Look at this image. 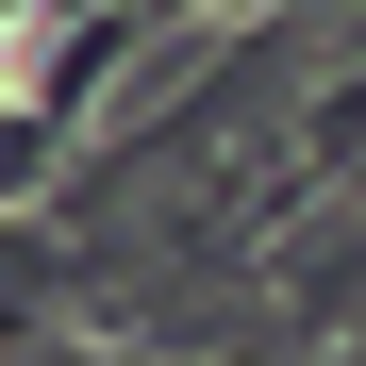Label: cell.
Here are the masks:
<instances>
[{
	"mask_svg": "<svg viewBox=\"0 0 366 366\" xmlns=\"http://www.w3.org/2000/svg\"><path fill=\"white\" fill-rule=\"evenodd\" d=\"M333 366H366V350H333Z\"/></svg>",
	"mask_w": 366,
	"mask_h": 366,
	"instance_id": "7a4b0ae2",
	"label": "cell"
},
{
	"mask_svg": "<svg viewBox=\"0 0 366 366\" xmlns=\"http://www.w3.org/2000/svg\"><path fill=\"white\" fill-rule=\"evenodd\" d=\"M333 167H366V67H350V84L317 100V117H300V183H283V200H267L250 233H283V217H300V200H317V183H333Z\"/></svg>",
	"mask_w": 366,
	"mask_h": 366,
	"instance_id": "6da1fadb",
	"label": "cell"
}]
</instances>
